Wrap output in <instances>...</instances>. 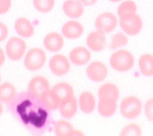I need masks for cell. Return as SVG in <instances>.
Segmentation results:
<instances>
[{
    "instance_id": "1f68e13d",
    "label": "cell",
    "mask_w": 153,
    "mask_h": 136,
    "mask_svg": "<svg viewBox=\"0 0 153 136\" xmlns=\"http://www.w3.org/2000/svg\"><path fill=\"white\" fill-rule=\"evenodd\" d=\"M79 1L84 6H92L97 2V0H79Z\"/></svg>"
},
{
    "instance_id": "5b68a950",
    "label": "cell",
    "mask_w": 153,
    "mask_h": 136,
    "mask_svg": "<svg viewBox=\"0 0 153 136\" xmlns=\"http://www.w3.org/2000/svg\"><path fill=\"white\" fill-rule=\"evenodd\" d=\"M26 48V43L23 39L13 36L9 39L6 46V54L11 60H20L24 55Z\"/></svg>"
},
{
    "instance_id": "8fae6325",
    "label": "cell",
    "mask_w": 153,
    "mask_h": 136,
    "mask_svg": "<svg viewBox=\"0 0 153 136\" xmlns=\"http://www.w3.org/2000/svg\"><path fill=\"white\" fill-rule=\"evenodd\" d=\"M117 99L112 97H100L98 103L99 114L105 117H109L117 109Z\"/></svg>"
},
{
    "instance_id": "52a82bcc",
    "label": "cell",
    "mask_w": 153,
    "mask_h": 136,
    "mask_svg": "<svg viewBox=\"0 0 153 136\" xmlns=\"http://www.w3.org/2000/svg\"><path fill=\"white\" fill-rule=\"evenodd\" d=\"M50 85L46 78L36 76L30 81L28 85V92L35 98L41 99L42 96L49 90Z\"/></svg>"
},
{
    "instance_id": "2e32d148",
    "label": "cell",
    "mask_w": 153,
    "mask_h": 136,
    "mask_svg": "<svg viewBox=\"0 0 153 136\" xmlns=\"http://www.w3.org/2000/svg\"><path fill=\"white\" fill-rule=\"evenodd\" d=\"M62 30L63 35L67 38L75 39L83 34V27L79 22L71 20L63 26Z\"/></svg>"
},
{
    "instance_id": "ac0fdd59",
    "label": "cell",
    "mask_w": 153,
    "mask_h": 136,
    "mask_svg": "<svg viewBox=\"0 0 153 136\" xmlns=\"http://www.w3.org/2000/svg\"><path fill=\"white\" fill-rule=\"evenodd\" d=\"M77 101L74 95L61 102L59 106L61 115L66 119L73 117L77 111Z\"/></svg>"
},
{
    "instance_id": "e0dca14e",
    "label": "cell",
    "mask_w": 153,
    "mask_h": 136,
    "mask_svg": "<svg viewBox=\"0 0 153 136\" xmlns=\"http://www.w3.org/2000/svg\"><path fill=\"white\" fill-rule=\"evenodd\" d=\"M16 33L23 37L29 38L34 33V27L29 19L25 17L18 18L15 23Z\"/></svg>"
},
{
    "instance_id": "277c9868",
    "label": "cell",
    "mask_w": 153,
    "mask_h": 136,
    "mask_svg": "<svg viewBox=\"0 0 153 136\" xmlns=\"http://www.w3.org/2000/svg\"><path fill=\"white\" fill-rule=\"evenodd\" d=\"M120 25L128 35H136L140 32L143 22L139 15L130 13L120 17Z\"/></svg>"
},
{
    "instance_id": "3957f363",
    "label": "cell",
    "mask_w": 153,
    "mask_h": 136,
    "mask_svg": "<svg viewBox=\"0 0 153 136\" xmlns=\"http://www.w3.org/2000/svg\"><path fill=\"white\" fill-rule=\"evenodd\" d=\"M46 61V54L41 48L30 49L26 55L24 63L30 71H36L42 68Z\"/></svg>"
},
{
    "instance_id": "d590c367",
    "label": "cell",
    "mask_w": 153,
    "mask_h": 136,
    "mask_svg": "<svg viewBox=\"0 0 153 136\" xmlns=\"http://www.w3.org/2000/svg\"><path fill=\"white\" fill-rule=\"evenodd\" d=\"M109 1H111L112 2H114V3H117V2L121 1V0H109Z\"/></svg>"
},
{
    "instance_id": "9c48e42d",
    "label": "cell",
    "mask_w": 153,
    "mask_h": 136,
    "mask_svg": "<svg viewBox=\"0 0 153 136\" xmlns=\"http://www.w3.org/2000/svg\"><path fill=\"white\" fill-rule=\"evenodd\" d=\"M49 68L53 74L62 75L69 71L71 65L68 59L65 55L56 54L51 58Z\"/></svg>"
},
{
    "instance_id": "4fadbf2b",
    "label": "cell",
    "mask_w": 153,
    "mask_h": 136,
    "mask_svg": "<svg viewBox=\"0 0 153 136\" xmlns=\"http://www.w3.org/2000/svg\"><path fill=\"white\" fill-rule=\"evenodd\" d=\"M69 58L74 64L83 65L89 62L91 58V54L85 47L79 46L73 49L71 51Z\"/></svg>"
},
{
    "instance_id": "f1b7e54d",
    "label": "cell",
    "mask_w": 153,
    "mask_h": 136,
    "mask_svg": "<svg viewBox=\"0 0 153 136\" xmlns=\"http://www.w3.org/2000/svg\"><path fill=\"white\" fill-rule=\"evenodd\" d=\"M144 112L146 119L153 121V98L147 100L144 105Z\"/></svg>"
},
{
    "instance_id": "8d00e7d4",
    "label": "cell",
    "mask_w": 153,
    "mask_h": 136,
    "mask_svg": "<svg viewBox=\"0 0 153 136\" xmlns=\"http://www.w3.org/2000/svg\"><path fill=\"white\" fill-rule=\"evenodd\" d=\"M0 81H1V75H0Z\"/></svg>"
},
{
    "instance_id": "ffe728a7",
    "label": "cell",
    "mask_w": 153,
    "mask_h": 136,
    "mask_svg": "<svg viewBox=\"0 0 153 136\" xmlns=\"http://www.w3.org/2000/svg\"><path fill=\"white\" fill-rule=\"evenodd\" d=\"M139 65L141 73L146 76L153 75V55L151 54H144L139 60Z\"/></svg>"
},
{
    "instance_id": "f546056e",
    "label": "cell",
    "mask_w": 153,
    "mask_h": 136,
    "mask_svg": "<svg viewBox=\"0 0 153 136\" xmlns=\"http://www.w3.org/2000/svg\"><path fill=\"white\" fill-rule=\"evenodd\" d=\"M12 5V0H0V15L7 13Z\"/></svg>"
},
{
    "instance_id": "d6986e66",
    "label": "cell",
    "mask_w": 153,
    "mask_h": 136,
    "mask_svg": "<svg viewBox=\"0 0 153 136\" xmlns=\"http://www.w3.org/2000/svg\"><path fill=\"white\" fill-rule=\"evenodd\" d=\"M79 105L83 112H92L95 107V99L92 93L90 91L82 92L79 97Z\"/></svg>"
},
{
    "instance_id": "4dcf8cb0",
    "label": "cell",
    "mask_w": 153,
    "mask_h": 136,
    "mask_svg": "<svg viewBox=\"0 0 153 136\" xmlns=\"http://www.w3.org/2000/svg\"><path fill=\"white\" fill-rule=\"evenodd\" d=\"M9 34V30L7 26L0 22V42L5 40Z\"/></svg>"
},
{
    "instance_id": "d6a6232c",
    "label": "cell",
    "mask_w": 153,
    "mask_h": 136,
    "mask_svg": "<svg viewBox=\"0 0 153 136\" xmlns=\"http://www.w3.org/2000/svg\"><path fill=\"white\" fill-rule=\"evenodd\" d=\"M5 61L4 52L1 48H0V66H1Z\"/></svg>"
},
{
    "instance_id": "e575fe53",
    "label": "cell",
    "mask_w": 153,
    "mask_h": 136,
    "mask_svg": "<svg viewBox=\"0 0 153 136\" xmlns=\"http://www.w3.org/2000/svg\"><path fill=\"white\" fill-rule=\"evenodd\" d=\"M3 111V106L2 104L0 103V115L2 114Z\"/></svg>"
},
{
    "instance_id": "7402d4cb",
    "label": "cell",
    "mask_w": 153,
    "mask_h": 136,
    "mask_svg": "<svg viewBox=\"0 0 153 136\" xmlns=\"http://www.w3.org/2000/svg\"><path fill=\"white\" fill-rule=\"evenodd\" d=\"M120 95L118 87L112 83H106L102 85L99 90V97H112L118 99Z\"/></svg>"
},
{
    "instance_id": "603a6c76",
    "label": "cell",
    "mask_w": 153,
    "mask_h": 136,
    "mask_svg": "<svg viewBox=\"0 0 153 136\" xmlns=\"http://www.w3.org/2000/svg\"><path fill=\"white\" fill-rule=\"evenodd\" d=\"M73 129L72 125L65 120H59L54 127V132L57 136H70Z\"/></svg>"
},
{
    "instance_id": "6da1fadb",
    "label": "cell",
    "mask_w": 153,
    "mask_h": 136,
    "mask_svg": "<svg viewBox=\"0 0 153 136\" xmlns=\"http://www.w3.org/2000/svg\"><path fill=\"white\" fill-rule=\"evenodd\" d=\"M110 65L114 69L117 71H127L134 65V57L129 51L121 49L114 52L111 55Z\"/></svg>"
},
{
    "instance_id": "4316f807",
    "label": "cell",
    "mask_w": 153,
    "mask_h": 136,
    "mask_svg": "<svg viewBox=\"0 0 153 136\" xmlns=\"http://www.w3.org/2000/svg\"><path fill=\"white\" fill-rule=\"evenodd\" d=\"M35 8L40 12L46 13L51 11L55 4V0H33Z\"/></svg>"
},
{
    "instance_id": "9a60e30c",
    "label": "cell",
    "mask_w": 153,
    "mask_h": 136,
    "mask_svg": "<svg viewBox=\"0 0 153 136\" xmlns=\"http://www.w3.org/2000/svg\"><path fill=\"white\" fill-rule=\"evenodd\" d=\"M60 103L74 96V90L71 85L66 82H60L53 86L51 89Z\"/></svg>"
},
{
    "instance_id": "d4e9b609",
    "label": "cell",
    "mask_w": 153,
    "mask_h": 136,
    "mask_svg": "<svg viewBox=\"0 0 153 136\" xmlns=\"http://www.w3.org/2000/svg\"><path fill=\"white\" fill-rule=\"evenodd\" d=\"M128 43V39L127 36L122 32H118L112 36L109 46L111 49H116L126 45Z\"/></svg>"
},
{
    "instance_id": "5bb4252c",
    "label": "cell",
    "mask_w": 153,
    "mask_h": 136,
    "mask_svg": "<svg viewBox=\"0 0 153 136\" xmlns=\"http://www.w3.org/2000/svg\"><path fill=\"white\" fill-rule=\"evenodd\" d=\"M64 13L69 18H78L84 12L83 5L79 0H66L63 4Z\"/></svg>"
},
{
    "instance_id": "ba28073f",
    "label": "cell",
    "mask_w": 153,
    "mask_h": 136,
    "mask_svg": "<svg viewBox=\"0 0 153 136\" xmlns=\"http://www.w3.org/2000/svg\"><path fill=\"white\" fill-rule=\"evenodd\" d=\"M108 70L102 62L95 61L91 63L86 69V74L89 79L95 82L104 80L108 75Z\"/></svg>"
},
{
    "instance_id": "484cf974",
    "label": "cell",
    "mask_w": 153,
    "mask_h": 136,
    "mask_svg": "<svg viewBox=\"0 0 153 136\" xmlns=\"http://www.w3.org/2000/svg\"><path fill=\"white\" fill-rule=\"evenodd\" d=\"M137 6L135 3L131 0H127L119 5L117 9V13L120 17L130 13H135Z\"/></svg>"
},
{
    "instance_id": "8992f818",
    "label": "cell",
    "mask_w": 153,
    "mask_h": 136,
    "mask_svg": "<svg viewBox=\"0 0 153 136\" xmlns=\"http://www.w3.org/2000/svg\"><path fill=\"white\" fill-rule=\"evenodd\" d=\"M117 24V18L111 12H104L99 15L95 22L97 30L103 33L112 32Z\"/></svg>"
},
{
    "instance_id": "83f0119b",
    "label": "cell",
    "mask_w": 153,
    "mask_h": 136,
    "mask_svg": "<svg viewBox=\"0 0 153 136\" xmlns=\"http://www.w3.org/2000/svg\"><path fill=\"white\" fill-rule=\"evenodd\" d=\"M119 135L120 136H140L142 129L136 123H129L122 129Z\"/></svg>"
},
{
    "instance_id": "44dd1931",
    "label": "cell",
    "mask_w": 153,
    "mask_h": 136,
    "mask_svg": "<svg viewBox=\"0 0 153 136\" xmlns=\"http://www.w3.org/2000/svg\"><path fill=\"white\" fill-rule=\"evenodd\" d=\"M16 94L15 87L9 82L0 85V101L7 103L12 101Z\"/></svg>"
},
{
    "instance_id": "7c38bea8",
    "label": "cell",
    "mask_w": 153,
    "mask_h": 136,
    "mask_svg": "<svg viewBox=\"0 0 153 136\" xmlns=\"http://www.w3.org/2000/svg\"><path fill=\"white\" fill-rule=\"evenodd\" d=\"M43 44L46 49L51 52L60 51L64 45L63 36L58 32H51L48 33L43 40Z\"/></svg>"
},
{
    "instance_id": "cb8c5ba5",
    "label": "cell",
    "mask_w": 153,
    "mask_h": 136,
    "mask_svg": "<svg viewBox=\"0 0 153 136\" xmlns=\"http://www.w3.org/2000/svg\"><path fill=\"white\" fill-rule=\"evenodd\" d=\"M45 106L49 110H55L59 108L60 102L56 99L52 90H49L46 92L41 97Z\"/></svg>"
},
{
    "instance_id": "7a4b0ae2",
    "label": "cell",
    "mask_w": 153,
    "mask_h": 136,
    "mask_svg": "<svg viewBox=\"0 0 153 136\" xmlns=\"http://www.w3.org/2000/svg\"><path fill=\"white\" fill-rule=\"evenodd\" d=\"M142 109L141 100L136 96H128L122 100L120 103V112L124 117L128 119L137 118L140 114Z\"/></svg>"
},
{
    "instance_id": "836d02e7",
    "label": "cell",
    "mask_w": 153,
    "mask_h": 136,
    "mask_svg": "<svg viewBox=\"0 0 153 136\" xmlns=\"http://www.w3.org/2000/svg\"><path fill=\"white\" fill-rule=\"evenodd\" d=\"M75 135H76V136H82V135H84V134L80 131L73 129L72 132L71 133L70 136H75Z\"/></svg>"
},
{
    "instance_id": "30bf717a",
    "label": "cell",
    "mask_w": 153,
    "mask_h": 136,
    "mask_svg": "<svg viewBox=\"0 0 153 136\" xmlns=\"http://www.w3.org/2000/svg\"><path fill=\"white\" fill-rule=\"evenodd\" d=\"M106 43L107 41L105 34L98 30L90 33L86 38L88 46L95 52H99L104 49Z\"/></svg>"
}]
</instances>
